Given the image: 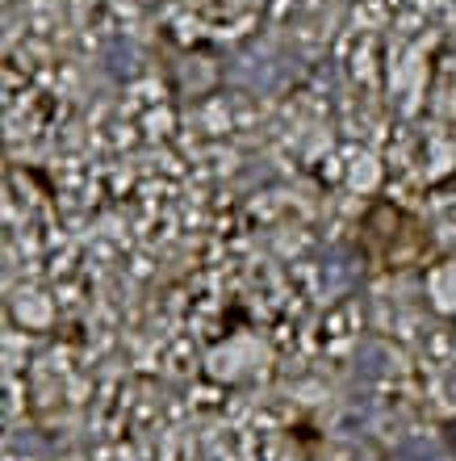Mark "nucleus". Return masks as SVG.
I'll return each mask as SVG.
<instances>
[{"mask_svg": "<svg viewBox=\"0 0 456 461\" xmlns=\"http://www.w3.org/2000/svg\"><path fill=\"white\" fill-rule=\"evenodd\" d=\"M448 445L456 449V424H448Z\"/></svg>", "mask_w": 456, "mask_h": 461, "instance_id": "obj_2", "label": "nucleus"}, {"mask_svg": "<svg viewBox=\"0 0 456 461\" xmlns=\"http://www.w3.org/2000/svg\"><path fill=\"white\" fill-rule=\"evenodd\" d=\"M394 461H440V453H435L423 437H415V440H402V445H398Z\"/></svg>", "mask_w": 456, "mask_h": 461, "instance_id": "obj_1", "label": "nucleus"}]
</instances>
